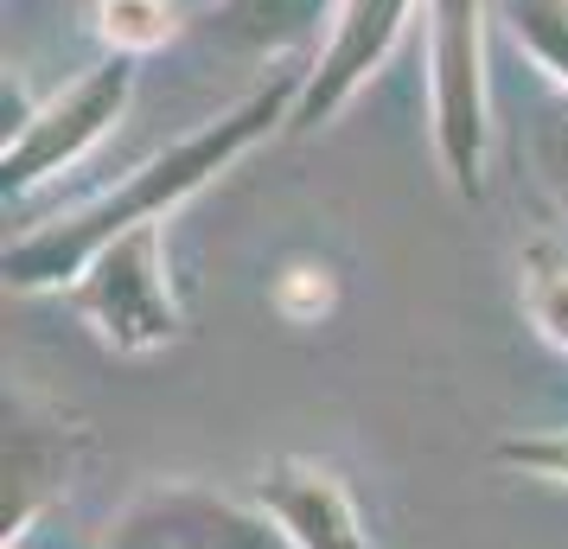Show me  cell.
I'll use <instances>...</instances> for the list:
<instances>
[{
  "label": "cell",
  "instance_id": "obj_4",
  "mask_svg": "<svg viewBox=\"0 0 568 549\" xmlns=\"http://www.w3.org/2000/svg\"><path fill=\"white\" fill-rule=\"evenodd\" d=\"M134 71H141V58L103 52L58 96L32 103L7 129V141H0V185H7V199H27L39 185H52L64 166H78L83 154H97L134 103Z\"/></svg>",
  "mask_w": 568,
  "mask_h": 549
},
{
  "label": "cell",
  "instance_id": "obj_12",
  "mask_svg": "<svg viewBox=\"0 0 568 549\" xmlns=\"http://www.w3.org/2000/svg\"><path fill=\"white\" fill-rule=\"evenodd\" d=\"M498 20L517 39V52L568 96V0H498Z\"/></svg>",
  "mask_w": 568,
  "mask_h": 549
},
{
  "label": "cell",
  "instance_id": "obj_7",
  "mask_svg": "<svg viewBox=\"0 0 568 549\" xmlns=\"http://www.w3.org/2000/svg\"><path fill=\"white\" fill-rule=\"evenodd\" d=\"M409 13H415V0H345L333 32H326V45H320V58H313L307 83H301V103H294L287 134L326 129L338 109L389 64L396 39L409 27Z\"/></svg>",
  "mask_w": 568,
  "mask_h": 549
},
{
  "label": "cell",
  "instance_id": "obj_11",
  "mask_svg": "<svg viewBox=\"0 0 568 549\" xmlns=\"http://www.w3.org/2000/svg\"><path fill=\"white\" fill-rule=\"evenodd\" d=\"M90 27L103 39V52L115 58H148L160 45H173L185 32L180 0H97L90 7Z\"/></svg>",
  "mask_w": 568,
  "mask_h": 549
},
{
  "label": "cell",
  "instance_id": "obj_8",
  "mask_svg": "<svg viewBox=\"0 0 568 549\" xmlns=\"http://www.w3.org/2000/svg\"><path fill=\"white\" fill-rule=\"evenodd\" d=\"M250 498L282 523L294 549H384L364 530V511L352 498V486L333 467L307 460V454H275L256 472Z\"/></svg>",
  "mask_w": 568,
  "mask_h": 549
},
{
  "label": "cell",
  "instance_id": "obj_6",
  "mask_svg": "<svg viewBox=\"0 0 568 549\" xmlns=\"http://www.w3.org/2000/svg\"><path fill=\"white\" fill-rule=\"evenodd\" d=\"M103 549H294L256 498L211 492L199 479H154L109 518Z\"/></svg>",
  "mask_w": 568,
  "mask_h": 549
},
{
  "label": "cell",
  "instance_id": "obj_5",
  "mask_svg": "<svg viewBox=\"0 0 568 549\" xmlns=\"http://www.w3.org/2000/svg\"><path fill=\"white\" fill-rule=\"evenodd\" d=\"M0 543L20 549L27 530L58 498L71 492V479L90 460V421L78 409L52 403L45 390L32 384H7V403H0Z\"/></svg>",
  "mask_w": 568,
  "mask_h": 549
},
{
  "label": "cell",
  "instance_id": "obj_1",
  "mask_svg": "<svg viewBox=\"0 0 568 549\" xmlns=\"http://www.w3.org/2000/svg\"><path fill=\"white\" fill-rule=\"evenodd\" d=\"M301 83H307V71H282V78L256 83L243 103H231L224 115H211V122H199L173 148H160L154 160H141L122 185H109L97 199L71 205L64 217H45V224L20 231L7 243V288L13 294H64L90 268V256L103 243L141 231V224H166V211H180L185 199H199L217 173H231L250 148H262L275 129L294 122Z\"/></svg>",
  "mask_w": 568,
  "mask_h": 549
},
{
  "label": "cell",
  "instance_id": "obj_14",
  "mask_svg": "<svg viewBox=\"0 0 568 549\" xmlns=\"http://www.w3.org/2000/svg\"><path fill=\"white\" fill-rule=\"evenodd\" d=\"M491 460L505 472L542 479V486H568V428H542V435H505L491 441Z\"/></svg>",
  "mask_w": 568,
  "mask_h": 549
},
{
  "label": "cell",
  "instance_id": "obj_9",
  "mask_svg": "<svg viewBox=\"0 0 568 549\" xmlns=\"http://www.w3.org/2000/svg\"><path fill=\"white\" fill-rule=\"evenodd\" d=\"M338 7L345 0H211L192 20V32L236 58H287L301 45H313L320 32H333Z\"/></svg>",
  "mask_w": 568,
  "mask_h": 549
},
{
  "label": "cell",
  "instance_id": "obj_13",
  "mask_svg": "<svg viewBox=\"0 0 568 549\" xmlns=\"http://www.w3.org/2000/svg\"><path fill=\"white\" fill-rule=\"evenodd\" d=\"M268 307L287 326H320V319L338 314V275L326 262H307V256L282 262L275 282H268Z\"/></svg>",
  "mask_w": 568,
  "mask_h": 549
},
{
  "label": "cell",
  "instance_id": "obj_10",
  "mask_svg": "<svg viewBox=\"0 0 568 549\" xmlns=\"http://www.w3.org/2000/svg\"><path fill=\"white\" fill-rule=\"evenodd\" d=\"M517 301H524L530 333L568 358V243L562 236H530L517 250Z\"/></svg>",
  "mask_w": 568,
  "mask_h": 549
},
{
  "label": "cell",
  "instance_id": "obj_2",
  "mask_svg": "<svg viewBox=\"0 0 568 549\" xmlns=\"http://www.w3.org/2000/svg\"><path fill=\"white\" fill-rule=\"evenodd\" d=\"M71 314L90 326V339L115 358H154L166 345L185 339V307L173 288V262H166V231H141L103 243L90 268L64 288Z\"/></svg>",
  "mask_w": 568,
  "mask_h": 549
},
{
  "label": "cell",
  "instance_id": "obj_3",
  "mask_svg": "<svg viewBox=\"0 0 568 549\" xmlns=\"http://www.w3.org/2000/svg\"><path fill=\"white\" fill-rule=\"evenodd\" d=\"M428 129L447 185L479 205L491 166L486 0H428Z\"/></svg>",
  "mask_w": 568,
  "mask_h": 549
},
{
  "label": "cell",
  "instance_id": "obj_15",
  "mask_svg": "<svg viewBox=\"0 0 568 549\" xmlns=\"http://www.w3.org/2000/svg\"><path fill=\"white\" fill-rule=\"evenodd\" d=\"M530 160H537V180L556 192V205H568V96L537 115V129H530Z\"/></svg>",
  "mask_w": 568,
  "mask_h": 549
}]
</instances>
